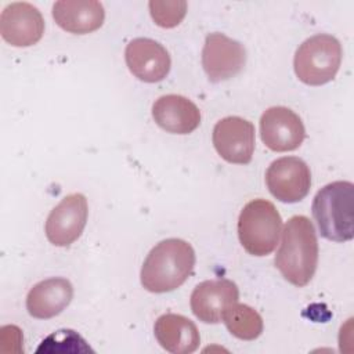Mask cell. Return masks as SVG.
Listing matches in <instances>:
<instances>
[{
  "instance_id": "obj_1",
  "label": "cell",
  "mask_w": 354,
  "mask_h": 354,
  "mask_svg": "<svg viewBox=\"0 0 354 354\" xmlns=\"http://www.w3.org/2000/svg\"><path fill=\"white\" fill-rule=\"evenodd\" d=\"M274 264L295 286L301 288L311 281L318 264V239L308 217L293 216L288 220Z\"/></svg>"
},
{
  "instance_id": "obj_2",
  "label": "cell",
  "mask_w": 354,
  "mask_h": 354,
  "mask_svg": "<svg viewBox=\"0 0 354 354\" xmlns=\"http://www.w3.org/2000/svg\"><path fill=\"white\" fill-rule=\"evenodd\" d=\"M195 267V250L184 239L160 241L142 263L141 285L152 293H166L180 288Z\"/></svg>"
},
{
  "instance_id": "obj_3",
  "label": "cell",
  "mask_w": 354,
  "mask_h": 354,
  "mask_svg": "<svg viewBox=\"0 0 354 354\" xmlns=\"http://www.w3.org/2000/svg\"><path fill=\"white\" fill-rule=\"evenodd\" d=\"M321 236L333 242L354 238V184L333 181L322 187L311 205Z\"/></svg>"
},
{
  "instance_id": "obj_4",
  "label": "cell",
  "mask_w": 354,
  "mask_h": 354,
  "mask_svg": "<svg viewBox=\"0 0 354 354\" xmlns=\"http://www.w3.org/2000/svg\"><path fill=\"white\" fill-rule=\"evenodd\" d=\"M282 218L272 202L253 199L239 213L238 236L243 249L252 256L270 254L279 239Z\"/></svg>"
},
{
  "instance_id": "obj_5",
  "label": "cell",
  "mask_w": 354,
  "mask_h": 354,
  "mask_svg": "<svg viewBox=\"0 0 354 354\" xmlns=\"http://www.w3.org/2000/svg\"><path fill=\"white\" fill-rule=\"evenodd\" d=\"M342 64V44L330 35L318 33L296 50L293 68L297 79L308 86H322L335 79Z\"/></svg>"
},
{
  "instance_id": "obj_6",
  "label": "cell",
  "mask_w": 354,
  "mask_h": 354,
  "mask_svg": "<svg viewBox=\"0 0 354 354\" xmlns=\"http://www.w3.org/2000/svg\"><path fill=\"white\" fill-rule=\"evenodd\" d=\"M266 184L274 198L283 203L304 199L311 187V171L297 156H283L274 160L266 171Z\"/></svg>"
},
{
  "instance_id": "obj_7",
  "label": "cell",
  "mask_w": 354,
  "mask_h": 354,
  "mask_svg": "<svg viewBox=\"0 0 354 354\" xmlns=\"http://www.w3.org/2000/svg\"><path fill=\"white\" fill-rule=\"evenodd\" d=\"M246 50L242 43L224 33H209L202 50V66L212 83L236 76L245 66Z\"/></svg>"
},
{
  "instance_id": "obj_8",
  "label": "cell",
  "mask_w": 354,
  "mask_h": 354,
  "mask_svg": "<svg viewBox=\"0 0 354 354\" xmlns=\"http://www.w3.org/2000/svg\"><path fill=\"white\" fill-rule=\"evenodd\" d=\"M88 216L87 199L83 194L66 195L46 220V236L55 246H69L77 241Z\"/></svg>"
},
{
  "instance_id": "obj_9",
  "label": "cell",
  "mask_w": 354,
  "mask_h": 354,
  "mask_svg": "<svg viewBox=\"0 0 354 354\" xmlns=\"http://www.w3.org/2000/svg\"><path fill=\"white\" fill-rule=\"evenodd\" d=\"M217 153L228 163L246 165L254 152V126L252 122L239 116L220 119L212 134Z\"/></svg>"
},
{
  "instance_id": "obj_10",
  "label": "cell",
  "mask_w": 354,
  "mask_h": 354,
  "mask_svg": "<svg viewBox=\"0 0 354 354\" xmlns=\"http://www.w3.org/2000/svg\"><path fill=\"white\" fill-rule=\"evenodd\" d=\"M260 137L264 145L274 152L297 149L306 129L297 113L286 106H271L260 118Z\"/></svg>"
},
{
  "instance_id": "obj_11",
  "label": "cell",
  "mask_w": 354,
  "mask_h": 354,
  "mask_svg": "<svg viewBox=\"0 0 354 354\" xmlns=\"http://www.w3.org/2000/svg\"><path fill=\"white\" fill-rule=\"evenodd\" d=\"M1 37L14 47L36 44L44 33V19L37 7L26 1L8 4L0 15Z\"/></svg>"
},
{
  "instance_id": "obj_12",
  "label": "cell",
  "mask_w": 354,
  "mask_h": 354,
  "mask_svg": "<svg viewBox=\"0 0 354 354\" xmlns=\"http://www.w3.org/2000/svg\"><path fill=\"white\" fill-rule=\"evenodd\" d=\"M129 71L141 82L156 83L163 80L171 66L167 50L156 40L137 37L129 41L124 50Z\"/></svg>"
},
{
  "instance_id": "obj_13",
  "label": "cell",
  "mask_w": 354,
  "mask_h": 354,
  "mask_svg": "<svg viewBox=\"0 0 354 354\" xmlns=\"http://www.w3.org/2000/svg\"><path fill=\"white\" fill-rule=\"evenodd\" d=\"M239 299V289L230 279H209L198 283L191 293V310L205 324H218L224 311Z\"/></svg>"
},
{
  "instance_id": "obj_14",
  "label": "cell",
  "mask_w": 354,
  "mask_h": 354,
  "mask_svg": "<svg viewBox=\"0 0 354 354\" xmlns=\"http://www.w3.org/2000/svg\"><path fill=\"white\" fill-rule=\"evenodd\" d=\"M152 118L160 129L173 134H189L201 124L199 108L178 94L159 97L152 105Z\"/></svg>"
},
{
  "instance_id": "obj_15",
  "label": "cell",
  "mask_w": 354,
  "mask_h": 354,
  "mask_svg": "<svg viewBox=\"0 0 354 354\" xmlns=\"http://www.w3.org/2000/svg\"><path fill=\"white\" fill-rule=\"evenodd\" d=\"M53 18L69 33L87 35L102 26L105 10L97 0H61L53 6Z\"/></svg>"
},
{
  "instance_id": "obj_16",
  "label": "cell",
  "mask_w": 354,
  "mask_h": 354,
  "mask_svg": "<svg viewBox=\"0 0 354 354\" xmlns=\"http://www.w3.org/2000/svg\"><path fill=\"white\" fill-rule=\"evenodd\" d=\"M73 299V286L66 278H48L37 282L26 296V310L37 319L61 314Z\"/></svg>"
},
{
  "instance_id": "obj_17",
  "label": "cell",
  "mask_w": 354,
  "mask_h": 354,
  "mask_svg": "<svg viewBox=\"0 0 354 354\" xmlns=\"http://www.w3.org/2000/svg\"><path fill=\"white\" fill-rule=\"evenodd\" d=\"M153 333L162 348L173 354H191L201 343L196 325L181 314L160 315L155 321Z\"/></svg>"
},
{
  "instance_id": "obj_18",
  "label": "cell",
  "mask_w": 354,
  "mask_h": 354,
  "mask_svg": "<svg viewBox=\"0 0 354 354\" xmlns=\"http://www.w3.org/2000/svg\"><path fill=\"white\" fill-rule=\"evenodd\" d=\"M228 332L241 340H254L263 332L261 315L248 304L234 303L223 314Z\"/></svg>"
},
{
  "instance_id": "obj_19",
  "label": "cell",
  "mask_w": 354,
  "mask_h": 354,
  "mask_svg": "<svg viewBox=\"0 0 354 354\" xmlns=\"http://www.w3.org/2000/svg\"><path fill=\"white\" fill-rule=\"evenodd\" d=\"M148 7L155 24L166 29L180 25L187 14V1L184 0H152Z\"/></svg>"
}]
</instances>
